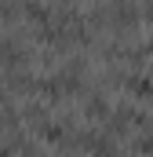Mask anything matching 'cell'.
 I'll list each match as a JSON object with an SVG mask.
<instances>
[{
    "label": "cell",
    "instance_id": "3",
    "mask_svg": "<svg viewBox=\"0 0 153 157\" xmlns=\"http://www.w3.org/2000/svg\"><path fill=\"white\" fill-rule=\"evenodd\" d=\"M26 11H29V18H37V22L47 18V7H44L40 0H26Z\"/></svg>",
    "mask_w": 153,
    "mask_h": 157
},
{
    "label": "cell",
    "instance_id": "1",
    "mask_svg": "<svg viewBox=\"0 0 153 157\" xmlns=\"http://www.w3.org/2000/svg\"><path fill=\"white\" fill-rule=\"evenodd\" d=\"M84 146H91L95 157H113V154H117L113 143H106V139H99V135H88V139H84Z\"/></svg>",
    "mask_w": 153,
    "mask_h": 157
},
{
    "label": "cell",
    "instance_id": "4",
    "mask_svg": "<svg viewBox=\"0 0 153 157\" xmlns=\"http://www.w3.org/2000/svg\"><path fill=\"white\" fill-rule=\"evenodd\" d=\"M40 135H44V139H51V143H55V139H62L58 124H44V128H40Z\"/></svg>",
    "mask_w": 153,
    "mask_h": 157
},
{
    "label": "cell",
    "instance_id": "2",
    "mask_svg": "<svg viewBox=\"0 0 153 157\" xmlns=\"http://www.w3.org/2000/svg\"><path fill=\"white\" fill-rule=\"evenodd\" d=\"M128 91H135V95H153V80L150 77H131L128 80Z\"/></svg>",
    "mask_w": 153,
    "mask_h": 157
},
{
    "label": "cell",
    "instance_id": "5",
    "mask_svg": "<svg viewBox=\"0 0 153 157\" xmlns=\"http://www.w3.org/2000/svg\"><path fill=\"white\" fill-rule=\"evenodd\" d=\"M0 157H7V150H4V146H0Z\"/></svg>",
    "mask_w": 153,
    "mask_h": 157
}]
</instances>
